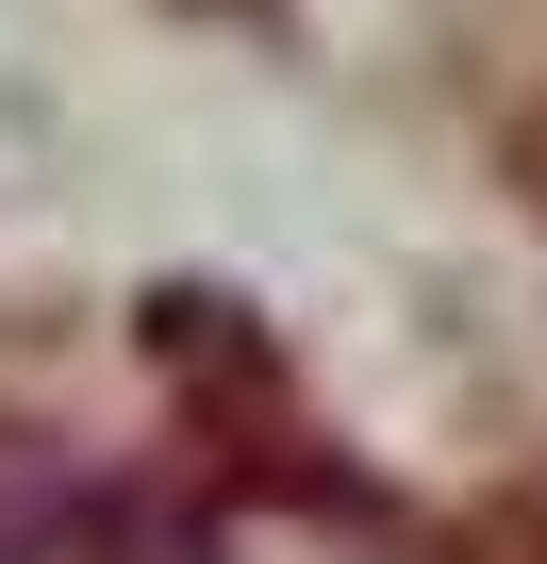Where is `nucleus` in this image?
Returning a JSON list of instances; mask_svg holds the SVG:
<instances>
[{
	"label": "nucleus",
	"mask_w": 547,
	"mask_h": 564,
	"mask_svg": "<svg viewBox=\"0 0 547 564\" xmlns=\"http://www.w3.org/2000/svg\"><path fill=\"white\" fill-rule=\"evenodd\" d=\"M216 564H431V547L398 514H349V498H265V514H232Z\"/></svg>",
	"instance_id": "1"
}]
</instances>
